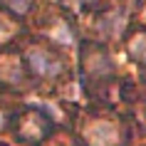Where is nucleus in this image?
I'll return each mask as SVG.
<instances>
[{"mask_svg":"<svg viewBox=\"0 0 146 146\" xmlns=\"http://www.w3.org/2000/svg\"><path fill=\"white\" fill-rule=\"evenodd\" d=\"M25 62H27L32 74L42 77V79H54L64 72V62L57 54H52L50 50H45V47H30L25 52Z\"/></svg>","mask_w":146,"mask_h":146,"instance_id":"obj_1","label":"nucleus"},{"mask_svg":"<svg viewBox=\"0 0 146 146\" xmlns=\"http://www.w3.org/2000/svg\"><path fill=\"white\" fill-rule=\"evenodd\" d=\"M50 131H52V121H50V116H45L42 111H37V109H32V111H27V116H25L23 121L17 124V139L23 141V144H30V146H37L42 144L47 136H50Z\"/></svg>","mask_w":146,"mask_h":146,"instance_id":"obj_2","label":"nucleus"},{"mask_svg":"<svg viewBox=\"0 0 146 146\" xmlns=\"http://www.w3.org/2000/svg\"><path fill=\"white\" fill-rule=\"evenodd\" d=\"M84 141H87V146H121L124 134H121L116 121L94 119V121L87 124V129H84Z\"/></svg>","mask_w":146,"mask_h":146,"instance_id":"obj_3","label":"nucleus"},{"mask_svg":"<svg viewBox=\"0 0 146 146\" xmlns=\"http://www.w3.org/2000/svg\"><path fill=\"white\" fill-rule=\"evenodd\" d=\"M126 52H129V57L134 62L146 67V30H139V32L131 35L129 45H126Z\"/></svg>","mask_w":146,"mask_h":146,"instance_id":"obj_4","label":"nucleus"},{"mask_svg":"<svg viewBox=\"0 0 146 146\" xmlns=\"http://www.w3.org/2000/svg\"><path fill=\"white\" fill-rule=\"evenodd\" d=\"M50 35H52L54 40H60L62 45H69V42H72V32L67 30V25H64V23H57V25H54V30H50Z\"/></svg>","mask_w":146,"mask_h":146,"instance_id":"obj_5","label":"nucleus"},{"mask_svg":"<svg viewBox=\"0 0 146 146\" xmlns=\"http://www.w3.org/2000/svg\"><path fill=\"white\" fill-rule=\"evenodd\" d=\"M5 3L10 5V10H15L17 15H25L32 8V0H5Z\"/></svg>","mask_w":146,"mask_h":146,"instance_id":"obj_6","label":"nucleus"},{"mask_svg":"<svg viewBox=\"0 0 146 146\" xmlns=\"http://www.w3.org/2000/svg\"><path fill=\"white\" fill-rule=\"evenodd\" d=\"M10 35H13V25H10V20L0 15V40H8Z\"/></svg>","mask_w":146,"mask_h":146,"instance_id":"obj_7","label":"nucleus"},{"mask_svg":"<svg viewBox=\"0 0 146 146\" xmlns=\"http://www.w3.org/2000/svg\"><path fill=\"white\" fill-rule=\"evenodd\" d=\"M5 121H8V119H5V114L0 111V129H5Z\"/></svg>","mask_w":146,"mask_h":146,"instance_id":"obj_8","label":"nucleus"}]
</instances>
